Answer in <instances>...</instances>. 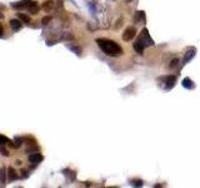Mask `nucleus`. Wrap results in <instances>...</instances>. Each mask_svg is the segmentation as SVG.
Masks as SVG:
<instances>
[{
  "instance_id": "obj_1",
  "label": "nucleus",
  "mask_w": 200,
  "mask_h": 188,
  "mask_svg": "<svg viewBox=\"0 0 200 188\" xmlns=\"http://www.w3.org/2000/svg\"><path fill=\"white\" fill-rule=\"evenodd\" d=\"M98 45L100 47V49L105 53L106 55L110 57H118L123 53V49L120 48L119 44H116L114 40H108V39H98L96 40Z\"/></svg>"
},
{
  "instance_id": "obj_2",
  "label": "nucleus",
  "mask_w": 200,
  "mask_h": 188,
  "mask_svg": "<svg viewBox=\"0 0 200 188\" xmlns=\"http://www.w3.org/2000/svg\"><path fill=\"white\" fill-rule=\"evenodd\" d=\"M138 41H139L144 48H145V47H151V45H154L153 39L150 38L149 31H148L146 29H144V30L142 31V34H140V37H139V39H138Z\"/></svg>"
},
{
  "instance_id": "obj_3",
  "label": "nucleus",
  "mask_w": 200,
  "mask_h": 188,
  "mask_svg": "<svg viewBox=\"0 0 200 188\" xmlns=\"http://www.w3.org/2000/svg\"><path fill=\"white\" fill-rule=\"evenodd\" d=\"M136 35V30L135 28H133V26H130V28H128L123 33V39L125 41H129V40H133V38Z\"/></svg>"
},
{
  "instance_id": "obj_4",
  "label": "nucleus",
  "mask_w": 200,
  "mask_h": 188,
  "mask_svg": "<svg viewBox=\"0 0 200 188\" xmlns=\"http://www.w3.org/2000/svg\"><path fill=\"white\" fill-rule=\"evenodd\" d=\"M43 161V156L40 153H33L29 156V162L31 163H40Z\"/></svg>"
},
{
  "instance_id": "obj_5",
  "label": "nucleus",
  "mask_w": 200,
  "mask_h": 188,
  "mask_svg": "<svg viewBox=\"0 0 200 188\" xmlns=\"http://www.w3.org/2000/svg\"><path fill=\"white\" fill-rule=\"evenodd\" d=\"M194 55H195V49H193V48H190L188 49V52L185 53V57H184V62H189L190 59H193L194 58Z\"/></svg>"
},
{
  "instance_id": "obj_6",
  "label": "nucleus",
  "mask_w": 200,
  "mask_h": 188,
  "mask_svg": "<svg viewBox=\"0 0 200 188\" xmlns=\"http://www.w3.org/2000/svg\"><path fill=\"white\" fill-rule=\"evenodd\" d=\"M28 10L31 13V14H37L38 10H39V6L37 3H29V5H28Z\"/></svg>"
},
{
  "instance_id": "obj_7",
  "label": "nucleus",
  "mask_w": 200,
  "mask_h": 188,
  "mask_svg": "<svg viewBox=\"0 0 200 188\" xmlns=\"http://www.w3.org/2000/svg\"><path fill=\"white\" fill-rule=\"evenodd\" d=\"M10 26L14 30H19V29L21 28V21L16 20V19H11L10 20Z\"/></svg>"
},
{
  "instance_id": "obj_8",
  "label": "nucleus",
  "mask_w": 200,
  "mask_h": 188,
  "mask_svg": "<svg viewBox=\"0 0 200 188\" xmlns=\"http://www.w3.org/2000/svg\"><path fill=\"white\" fill-rule=\"evenodd\" d=\"M175 80H176V78L175 77H168L166 78V89H170V88H173L174 87V84H175Z\"/></svg>"
},
{
  "instance_id": "obj_9",
  "label": "nucleus",
  "mask_w": 200,
  "mask_h": 188,
  "mask_svg": "<svg viewBox=\"0 0 200 188\" xmlns=\"http://www.w3.org/2000/svg\"><path fill=\"white\" fill-rule=\"evenodd\" d=\"M8 177H9V179L10 181H15V179H18L19 176L16 174V172L13 168H9V171H8Z\"/></svg>"
},
{
  "instance_id": "obj_10",
  "label": "nucleus",
  "mask_w": 200,
  "mask_h": 188,
  "mask_svg": "<svg viewBox=\"0 0 200 188\" xmlns=\"http://www.w3.org/2000/svg\"><path fill=\"white\" fill-rule=\"evenodd\" d=\"M183 87H185L188 89H191V88H194V84H193V82L190 80L189 78H185L184 80H183Z\"/></svg>"
},
{
  "instance_id": "obj_11",
  "label": "nucleus",
  "mask_w": 200,
  "mask_h": 188,
  "mask_svg": "<svg viewBox=\"0 0 200 188\" xmlns=\"http://www.w3.org/2000/svg\"><path fill=\"white\" fill-rule=\"evenodd\" d=\"M53 6H54V1H53V0H48V1L44 3V5H43V9H44V10H50Z\"/></svg>"
},
{
  "instance_id": "obj_12",
  "label": "nucleus",
  "mask_w": 200,
  "mask_h": 188,
  "mask_svg": "<svg viewBox=\"0 0 200 188\" xmlns=\"http://www.w3.org/2000/svg\"><path fill=\"white\" fill-rule=\"evenodd\" d=\"M134 49H135L136 53H139V54H143V53H144V47L140 44L139 41H136L135 44H134Z\"/></svg>"
},
{
  "instance_id": "obj_13",
  "label": "nucleus",
  "mask_w": 200,
  "mask_h": 188,
  "mask_svg": "<svg viewBox=\"0 0 200 188\" xmlns=\"http://www.w3.org/2000/svg\"><path fill=\"white\" fill-rule=\"evenodd\" d=\"M18 16H19V19H21V20L24 21V23H30V18H29V16H27L25 14H21V13H19Z\"/></svg>"
},
{
  "instance_id": "obj_14",
  "label": "nucleus",
  "mask_w": 200,
  "mask_h": 188,
  "mask_svg": "<svg viewBox=\"0 0 200 188\" xmlns=\"http://www.w3.org/2000/svg\"><path fill=\"white\" fill-rule=\"evenodd\" d=\"M0 182L5 183V169H4V168L0 169Z\"/></svg>"
},
{
  "instance_id": "obj_15",
  "label": "nucleus",
  "mask_w": 200,
  "mask_h": 188,
  "mask_svg": "<svg viewBox=\"0 0 200 188\" xmlns=\"http://www.w3.org/2000/svg\"><path fill=\"white\" fill-rule=\"evenodd\" d=\"M8 142H9L8 138H6L5 136H1V134H0V146H4V144L8 143Z\"/></svg>"
},
{
  "instance_id": "obj_16",
  "label": "nucleus",
  "mask_w": 200,
  "mask_h": 188,
  "mask_svg": "<svg viewBox=\"0 0 200 188\" xmlns=\"http://www.w3.org/2000/svg\"><path fill=\"white\" fill-rule=\"evenodd\" d=\"M136 20H144V11H138Z\"/></svg>"
},
{
  "instance_id": "obj_17",
  "label": "nucleus",
  "mask_w": 200,
  "mask_h": 188,
  "mask_svg": "<svg viewBox=\"0 0 200 188\" xmlns=\"http://www.w3.org/2000/svg\"><path fill=\"white\" fill-rule=\"evenodd\" d=\"M178 63H179L178 59H174V60L171 62V64H170V68H175L176 65H178Z\"/></svg>"
},
{
  "instance_id": "obj_18",
  "label": "nucleus",
  "mask_w": 200,
  "mask_h": 188,
  "mask_svg": "<svg viewBox=\"0 0 200 188\" xmlns=\"http://www.w3.org/2000/svg\"><path fill=\"white\" fill-rule=\"evenodd\" d=\"M49 21H50V16H45V18L43 19V24H44V25H45V24H48Z\"/></svg>"
},
{
  "instance_id": "obj_19",
  "label": "nucleus",
  "mask_w": 200,
  "mask_h": 188,
  "mask_svg": "<svg viewBox=\"0 0 200 188\" xmlns=\"http://www.w3.org/2000/svg\"><path fill=\"white\" fill-rule=\"evenodd\" d=\"M1 152H3V154H4V156H8V153H6L5 149H1Z\"/></svg>"
}]
</instances>
